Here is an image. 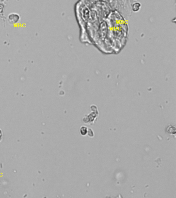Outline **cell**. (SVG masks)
I'll list each match as a JSON object with an SVG mask.
<instances>
[{
	"label": "cell",
	"mask_w": 176,
	"mask_h": 198,
	"mask_svg": "<svg viewBox=\"0 0 176 198\" xmlns=\"http://www.w3.org/2000/svg\"><path fill=\"white\" fill-rule=\"evenodd\" d=\"M20 16L16 13H11L8 16V22L11 24H16L20 20Z\"/></svg>",
	"instance_id": "obj_1"
},
{
	"label": "cell",
	"mask_w": 176,
	"mask_h": 198,
	"mask_svg": "<svg viewBox=\"0 0 176 198\" xmlns=\"http://www.w3.org/2000/svg\"><path fill=\"white\" fill-rule=\"evenodd\" d=\"M140 7H141V5L140 3H135L133 4V6H132V9L134 11H138L140 9Z\"/></svg>",
	"instance_id": "obj_2"
},
{
	"label": "cell",
	"mask_w": 176,
	"mask_h": 198,
	"mask_svg": "<svg viewBox=\"0 0 176 198\" xmlns=\"http://www.w3.org/2000/svg\"><path fill=\"white\" fill-rule=\"evenodd\" d=\"M80 131H81V133L82 134V135H86V134L87 133L86 127H85V126H82V127L81 128V130H80Z\"/></svg>",
	"instance_id": "obj_3"
},
{
	"label": "cell",
	"mask_w": 176,
	"mask_h": 198,
	"mask_svg": "<svg viewBox=\"0 0 176 198\" xmlns=\"http://www.w3.org/2000/svg\"><path fill=\"white\" fill-rule=\"evenodd\" d=\"M4 6L2 4H0V14L3 13V9Z\"/></svg>",
	"instance_id": "obj_4"
},
{
	"label": "cell",
	"mask_w": 176,
	"mask_h": 198,
	"mask_svg": "<svg viewBox=\"0 0 176 198\" xmlns=\"http://www.w3.org/2000/svg\"><path fill=\"white\" fill-rule=\"evenodd\" d=\"M2 139H3V133L2 130H0V142L2 141Z\"/></svg>",
	"instance_id": "obj_5"
},
{
	"label": "cell",
	"mask_w": 176,
	"mask_h": 198,
	"mask_svg": "<svg viewBox=\"0 0 176 198\" xmlns=\"http://www.w3.org/2000/svg\"><path fill=\"white\" fill-rule=\"evenodd\" d=\"M4 0H0V2H3Z\"/></svg>",
	"instance_id": "obj_6"
}]
</instances>
